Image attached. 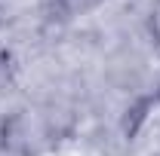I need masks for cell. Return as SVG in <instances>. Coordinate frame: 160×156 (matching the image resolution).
I'll return each mask as SVG.
<instances>
[{
	"label": "cell",
	"mask_w": 160,
	"mask_h": 156,
	"mask_svg": "<svg viewBox=\"0 0 160 156\" xmlns=\"http://www.w3.org/2000/svg\"><path fill=\"white\" fill-rule=\"evenodd\" d=\"M123 147L129 156H160V89L129 104L123 117Z\"/></svg>",
	"instance_id": "cell-1"
},
{
	"label": "cell",
	"mask_w": 160,
	"mask_h": 156,
	"mask_svg": "<svg viewBox=\"0 0 160 156\" xmlns=\"http://www.w3.org/2000/svg\"><path fill=\"white\" fill-rule=\"evenodd\" d=\"M145 28H148L151 43L160 49V0H151V6H148V19H145Z\"/></svg>",
	"instance_id": "cell-2"
}]
</instances>
